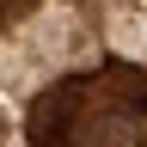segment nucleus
<instances>
[{
	"instance_id": "obj_2",
	"label": "nucleus",
	"mask_w": 147,
	"mask_h": 147,
	"mask_svg": "<svg viewBox=\"0 0 147 147\" xmlns=\"http://www.w3.org/2000/svg\"><path fill=\"white\" fill-rule=\"evenodd\" d=\"M25 6H31V0H0V25H6V18H18Z\"/></svg>"
},
{
	"instance_id": "obj_1",
	"label": "nucleus",
	"mask_w": 147,
	"mask_h": 147,
	"mask_svg": "<svg viewBox=\"0 0 147 147\" xmlns=\"http://www.w3.org/2000/svg\"><path fill=\"white\" fill-rule=\"evenodd\" d=\"M147 117V80L141 74H98V80H67L49 98H37L31 110V135L55 141H123L129 129H141Z\"/></svg>"
}]
</instances>
